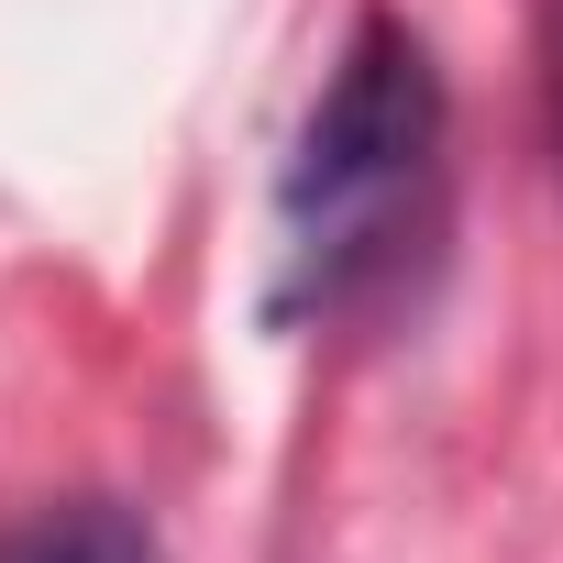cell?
I'll return each instance as SVG.
<instances>
[{"instance_id": "3957f363", "label": "cell", "mask_w": 563, "mask_h": 563, "mask_svg": "<svg viewBox=\"0 0 563 563\" xmlns=\"http://www.w3.org/2000/svg\"><path fill=\"white\" fill-rule=\"evenodd\" d=\"M552 133H563V23H552Z\"/></svg>"}, {"instance_id": "7a4b0ae2", "label": "cell", "mask_w": 563, "mask_h": 563, "mask_svg": "<svg viewBox=\"0 0 563 563\" xmlns=\"http://www.w3.org/2000/svg\"><path fill=\"white\" fill-rule=\"evenodd\" d=\"M0 563H155V541H144V519H133V508L78 497V508L23 519L12 541H0Z\"/></svg>"}, {"instance_id": "6da1fadb", "label": "cell", "mask_w": 563, "mask_h": 563, "mask_svg": "<svg viewBox=\"0 0 563 563\" xmlns=\"http://www.w3.org/2000/svg\"><path fill=\"white\" fill-rule=\"evenodd\" d=\"M431 144H442V67H431V45L398 12H365L354 45L332 56L310 122H299L288 188H276V199H288V243H299V265L321 276V288L354 254L387 243L398 199L431 166Z\"/></svg>"}]
</instances>
